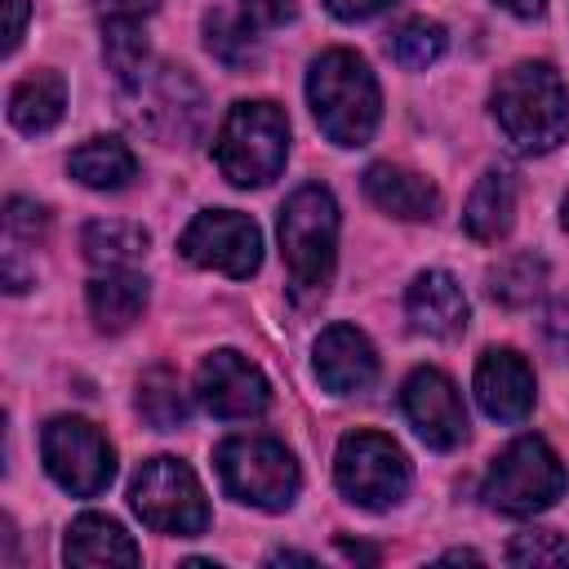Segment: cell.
Listing matches in <instances>:
<instances>
[{
  "instance_id": "1",
  "label": "cell",
  "mask_w": 569,
  "mask_h": 569,
  "mask_svg": "<svg viewBox=\"0 0 569 569\" xmlns=\"http://www.w3.org/2000/svg\"><path fill=\"white\" fill-rule=\"evenodd\" d=\"M307 102L320 133L338 147H365L378 129L382 98L369 62L351 49H329L307 71Z\"/></svg>"
},
{
  "instance_id": "2",
  "label": "cell",
  "mask_w": 569,
  "mask_h": 569,
  "mask_svg": "<svg viewBox=\"0 0 569 569\" xmlns=\"http://www.w3.org/2000/svg\"><path fill=\"white\" fill-rule=\"evenodd\" d=\"M493 120L502 138L525 151H551L569 133V93L551 62H516L493 84Z\"/></svg>"
},
{
  "instance_id": "3",
  "label": "cell",
  "mask_w": 569,
  "mask_h": 569,
  "mask_svg": "<svg viewBox=\"0 0 569 569\" xmlns=\"http://www.w3.org/2000/svg\"><path fill=\"white\" fill-rule=\"evenodd\" d=\"M280 253L302 302H316L333 280L338 258V204L325 187H298L280 209Z\"/></svg>"
},
{
  "instance_id": "4",
  "label": "cell",
  "mask_w": 569,
  "mask_h": 569,
  "mask_svg": "<svg viewBox=\"0 0 569 569\" xmlns=\"http://www.w3.org/2000/svg\"><path fill=\"white\" fill-rule=\"evenodd\" d=\"M289 156V120L276 102H236L213 138V160L231 187H267Z\"/></svg>"
},
{
  "instance_id": "5",
  "label": "cell",
  "mask_w": 569,
  "mask_h": 569,
  "mask_svg": "<svg viewBox=\"0 0 569 569\" xmlns=\"http://www.w3.org/2000/svg\"><path fill=\"white\" fill-rule=\"evenodd\" d=\"M213 467L222 476V489L236 502L284 511L298 493V462L293 453L271 436H231L213 449Z\"/></svg>"
},
{
  "instance_id": "6",
  "label": "cell",
  "mask_w": 569,
  "mask_h": 569,
  "mask_svg": "<svg viewBox=\"0 0 569 569\" xmlns=\"http://www.w3.org/2000/svg\"><path fill=\"white\" fill-rule=\"evenodd\" d=\"M333 480H338L347 502H356L365 511H382V507H396L405 498V489H409V458H405V449L391 436L356 427V431H347L338 440Z\"/></svg>"
},
{
  "instance_id": "7",
  "label": "cell",
  "mask_w": 569,
  "mask_h": 569,
  "mask_svg": "<svg viewBox=\"0 0 569 569\" xmlns=\"http://www.w3.org/2000/svg\"><path fill=\"white\" fill-rule=\"evenodd\" d=\"M129 502L156 533L196 538L209 529V502L200 493V480L178 458H147L129 480Z\"/></svg>"
},
{
  "instance_id": "8",
  "label": "cell",
  "mask_w": 569,
  "mask_h": 569,
  "mask_svg": "<svg viewBox=\"0 0 569 569\" xmlns=\"http://www.w3.org/2000/svg\"><path fill=\"white\" fill-rule=\"evenodd\" d=\"M124 111L142 133L178 147V142H191L200 133L204 98L182 67L164 62V67H147L133 84H124Z\"/></svg>"
},
{
  "instance_id": "9",
  "label": "cell",
  "mask_w": 569,
  "mask_h": 569,
  "mask_svg": "<svg viewBox=\"0 0 569 569\" xmlns=\"http://www.w3.org/2000/svg\"><path fill=\"white\" fill-rule=\"evenodd\" d=\"M560 493H565V467L547 449V440H538V436L511 440L493 458V467L485 476V502L498 507V511H507V516L547 511Z\"/></svg>"
},
{
  "instance_id": "10",
  "label": "cell",
  "mask_w": 569,
  "mask_h": 569,
  "mask_svg": "<svg viewBox=\"0 0 569 569\" xmlns=\"http://www.w3.org/2000/svg\"><path fill=\"white\" fill-rule=\"evenodd\" d=\"M40 458L49 467V476L76 493V498H93L111 485L116 476V449L111 440L84 422V418H53L40 431Z\"/></svg>"
},
{
  "instance_id": "11",
  "label": "cell",
  "mask_w": 569,
  "mask_h": 569,
  "mask_svg": "<svg viewBox=\"0 0 569 569\" xmlns=\"http://www.w3.org/2000/svg\"><path fill=\"white\" fill-rule=\"evenodd\" d=\"M178 249L187 262H196L204 271H222V276L244 280L262 262V231L253 218H244L236 209H204L182 231Z\"/></svg>"
},
{
  "instance_id": "12",
  "label": "cell",
  "mask_w": 569,
  "mask_h": 569,
  "mask_svg": "<svg viewBox=\"0 0 569 569\" xmlns=\"http://www.w3.org/2000/svg\"><path fill=\"white\" fill-rule=\"evenodd\" d=\"M196 396L213 418H258L271 405V387L253 360L240 351H213L204 356L196 373Z\"/></svg>"
},
{
  "instance_id": "13",
  "label": "cell",
  "mask_w": 569,
  "mask_h": 569,
  "mask_svg": "<svg viewBox=\"0 0 569 569\" xmlns=\"http://www.w3.org/2000/svg\"><path fill=\"white\" fill-rule=\"evenodd\" d=\"M400 405L431 449H458L467 440V409L458 400V387L440 369H413L400 387Z\"/></svg>"
},
{
  "instance_id": "14",
  "label": "cell",
  "mask_w": 569,
  "mask_h": 569,
  "mask_svg": "<svg viewBox=\"0 0 569 569\" xmlns=\"http://www.w3.org/2000/svg\"><path fill=\"white\" fill-rule=\"evenodd\" d=\"M476 400L493 422H520L533 409V369L511 347H489L476 365Z\"/></svg>"
},
{
  "instance_id": "15",
  "label": "cell",
  "mask_w": 569,
  "mask_h": 569,
  "mask_svg": "<svg viewBox=\"0 0 569 569\" xmlns=\"http://www.w3.org/2000/svg\"><path fill=\"white\" fill-rule=\"evenodd\" d=\"M373 373H378V356L356 325H329L316 338V378L333 396L365 391L373 382Z\"/></svg>"
},
{
  "instance_id": "16",
  "label": "cell",
  "mask_w": 569,
  "mask_h": 569,
  "mask_svg": "<svg viewBox=\"0 0 569 569\" xmlns=\"http://www.w3.org/2000/svg\"><path fill=\"white\" fill-rule=\"evenodd\" d=\"M405 311L413 320V329L431 333V338H453L467 329V293L462 284L449 276V271H422L413 284H409V298H405Z\"/></svg>"
},
{
  "instance_id": "17",
  "label": "cell",
  "mask_w": 569,
  "mask_h": 569,
  "mask_svg": "<svg viewBox=\"0 0 569 569\" xmlns=\"http://www.w3.org/2000/svg\"><path fill=\"white\" fill-rule=\"evenodd\" d=\"M365 196H369L382 213L405 218V222L436 218V209H440L436 187H431L422 173H409V169H400V164H369V169H365Z\"/></svg>"
},
{
  "instance_id": "18",
  "label": "cell",
  "mask_w": 569,
  "mask_h": 569,
  "mask_svg": "<svg viewBox=\"0 0 569 569\" xmlns=\"http://www.w3.org/2000/svg\"><path fill=\"white\" fill-rule=\"evenodd\" d=\"M67 111V84L58 71H27L9 89V124L18 133H49Z\"/></svg>"
},
{
  "instance_id": "19",
  "label": "cell",
  "mask_w": 569,
  "mask_h": 569,
  "mask_svg": "<svg viewBox=\"0 0 569 569\" xmlns=\"http://www.w3.org/2000/svg\"><path fill=\"white\" fill-rule=\"evenodd\" d=\"M147 307V280L129 267H107L102 276L89 280V316L98 329L120 333L129 329Z\"/></svg>"
},
{
  "instance_id": "20",
  "label": "cell",
  "mask_w": 569,
  "mask_h": 569,
  "mask_svg": "<svg viewBox=\"0 0 569 569\" xmlns=\"http://www.w3.org/2000/svg\"><path fill=\"white\" fill-rule=\"evenodd\" d=\"M62 556H67V565H138L142 560L133 538L111 516H93V511L71 520Z\"/></svg>"
},
{
  "instance_id": "21",
  "label": "cell",
  "mask_w": 569,
  "mask_h": 569,
  "mask_svg": "<svg viewBox=\"0 0 569 569\" xmlns=\"http://www.w3.org/2000/svg\"><path fill=\"white\" fill-rule=\"evenodd\" d=\"M511 218H516V178L507 169H489L462 209V227L471 240H498L511 231Z\"/></svg>"
},
{
  "instance_id": "22",
  "label": "cell",
  "mask_w": 569,
  "mask_h": 569,
  "mask_svg": "<svg viewBox=\"0 0 569 569\" xmlns=\"http://www.w3.org/2000/svg\"><path fill=\"white\" fill-rule=\"evenodd\" d=\"M67 169H71L76 182H84L93 191H120L138 173V160L120 138H89L71 151Z\"/></svg>"
},
{
  "instance_id": "23",
  "label": "cell",
  "mask_w": 569,
  "mask_h": 569,
  "mask_svg": "<svg viewBox=\"0 0 569 569\" xmlns=\"http://www.w3.org/2000/svg\"><path fill=\"white\" fill-rule=\"evenodd\" d=\"M151 236L142 222H124V218H98L80 231V249L93 267H129L147 253Z\"/></svg>"
},
{
  "instance_id": "24",
  "label": "cell",
  "mask_w": 569,
  "mask_h": 569,
  "mask_svg": "<svg viewBox=\"0 0 569 569\" xmlns=\"http://www.w3.org/2000/svg\"><path fill=\"white\" fill-rule=\"evenodd\" d=\"M138 413L156 431H173V427L187 422V391H182V382L169 365H156L138 378Z\"/></svg>"
},
{
  "instance_id": "25",
  "label": "cell",
  "mask_w": 569,
  "mask_h": 569,
  "mask_svg": "<svg viewBox=\"0 0 569 569\" xmlns=\"http://www.w3.org/2000/svg\"><path fill=\"white\" fill-rule=\"evenodd\" d=\"M102 58L116 76V84H133L142 71H147V36L138 27V18H107V31H102Z\"/></svg>"
},
{
  "instance_id": "26",
  "label": "cell",
  "mask_w": 569,
  "mask_h": 569,
  "mask_svg": "<svg viewBox=\"0 0 569 569\" xmlns=\"http://www.w3.org/2000/svg\"><path fill=\"white\" fill-rule=\"evenodd\" d=\"M204 44H209V53H213L222 67H231V71H236V67H249L253 53H258L249 18H240V13H231V9H209V13H204Z\"/></svg>"
},
{
  "instance_id": "27",
  "label": "cell",
  "mask_w": 569,
  "mask_h": 569,
  "mask_svg": "<svg viewBox=\"0 0 569 569\" xmlns=\"http://www.w3.org/2000/svg\"><path fill=\"white\" fill-rule=\"evenodd\" d=\"M387 49H391V58H396L405 71H427V67L445 53V27L431 22V18H409V22H400V27L391 31Z\"/></svg>"
},
{
  "instance_id": "28",
  "label": "cell",
  "mask_w": 569,
  "mask_h": 569,
  "mask_svg": "<svg viewBox=\"0 0 569 569\" xmlns=\"http://www.w3.org/2000/svg\"><path fill=\"white\" fill-rule=\"evenodd\" d=\"M542 280H547V262L533 258V253H516V258H507L489 271V293L507 307H525V302L538 298Z\"/></svg>"
},
{
  "instance_id": "29",
  "label": "cell",
  "mask_w": 569,
  "mask_h": 569,
  "mask_svg": "<svg viewBox=\"0 0 569 569\" xmlns=\"http://www.w3.org/2000/svg\"><path fill=\"white\" fill-rule=\"evenodd\" d=\"M511 565H569V542L556 529H525L507 547Z\"/></svg>"
},
{
  "instance_id": "30",
  "label": "cell",
  "mask_w": 569,
  "mask_h": 569,
  "mask_svg": "<svg viewBox=\"0 0 569 569\" xmlns=\"http://www.w3.org/2000/svg\"><path fill=\"white\" fill-rule=\"evenodd\" d=\"M49 231V213L31 200H9V213H4V236H9V249H36Z\"/></svg>"
},
{
  "instance_id": "31",
  "label": "cell",
  "mask_w": 569,
  "mask_h": 569,
  "mask_svg": "<svg viewBox=\"0 0 569 569\" xmlns=\"http://www.w3.org/2000/svg\"><path fill=\"white\" fill-rule=\"evenodd\" d=\"M391 0H325V9L342 22H356V18H373L378 9H387Z\"/></svg>"
},
{
  "instance_id": "32",
  "label": "cell",
  "mask_w": 569,
  "mask_h": 569,
  "mask_svg": "<svg viewBox=\"0 0 569 569\" xmlns=\"http://www.w3.org/2000/svg\"><path fill=\"white\" fill-rule=\"evenodd\" d=\"M9 4V27H4V53L18 49L22 40V27H27V0H4Z\"/></svg>"
},
{
  "instance_id": "33",
  "label": "cell",
  "mask_w": 569,
  "mask_h": 569,
  "mask_svg": "<svg viewBox=\"0 0 569 569\" xmlns=\"http://www.w3.org/2000/svg\"><path fill=\"white\" fill-rule=\"evenodd\" d=\"M244 9L253 18H262V22H280V18L293 13V0H244Z\"/></svg>"
},
{
  "instance_id": "34",
  "label": "cell",
  "mask_w": 569,
  "mask_h": 569,
  "mask_svg": "<svg viewBox=\"0 0 569 569\" xmlns=\"http://www.w3.org/2000/svg\"><path fill=\"white\" fill-rule=\"evenodd\" d=\"M102 9H111V18H138L142 9H156V0H102Z\"/></svg>"
},
{
  "instance_id": "35",
  "label": "cell",
  "mask_w": 569,
  "mask_h": 569,
  "mask_svg": "<svg viewBox=\"0 0 569 569\" xmlns=\"http://www.w3.org/2000/svg\"><path fill=\"white\" fill-rule=\"evenodd\" d=\"M498 4L511 9V13H520V18H533V13H542L547 0H498Z\"/></svg>"
},
{
  "instance_id": "36",
  "label": "cell",
  "mask_w": 569,
  "mask_h": 569,
  "mask_svg": "<svg viewBox=\"0 0 569 569\" xmlns=\"http://www.w3.org/2000/svg\"><path fill=\"white\" fill-rule=\"evenodd\" d=\"M342 547V556H351V560H378V551H369V547H356V542H338Z\"/></svg>"
},
{
  "instance_id": "37",
  "label": "cell",
  "mask_w": 569,
  "mask_h": 569,
  "mask_svg": "<svg viewBox=\"0 0 569 569\" xmlns=\"http://www.w3.org/2000/svg\"><path fill=\"white\" fill-rule=\"evenodd\" d=\"M560 222H565V231H569V196H565V204H560Z\"/></svg>"
}]
</instances>
